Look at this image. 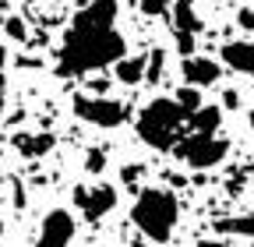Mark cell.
Returning a JSON list of instances; mask_svg holds the SVG:
<instances>
[{
  "label": "cell",
  "instance_id": "7402d4cb",
  "mask_svg": "<svg viewBox=\"0 0 254 247\" xmlns=\"http://www.w3.org/2000/svg\"><path fill=\"white\" fill-rule=\"evenodd\" d=\"M222 103H226V106H237V103H240V96H237V92H226V96H222Z\"/></svg>",
  "mask_w": 254,
  "mask_h": 247
},
{
  "label": "cell",
  "instance_id": "cb8c5ba5",
  "mask_svg": "<svg viewBox=\"0 0 254 247\" xmlns=\"http://www.w3.org/2000/svg\"><path fill=\"white\" fill-rule=\"evenodd\" d=\"M0 88H4V71H0Z\"/></svg>",
  "mask_w": 254,
  "mask_h": 247
},
{
  "label": "cell",
  "instance_id": "d6986e66",
  "mask_svg": "<svg viewBox=\"0 0 254 247\" xmlns=\"http://www.w3.org/2000/svg\"><path fill=\"white\" fill-rule=\"evenodd\" d=\"M4 28H7V36H11V39H28L25 21H21V18H7V21H4Z\"/></svg>",
  "mask_w": 254,
  "mask_h": 247
},
{
  "label": "cell",
  "instance_id": "6da1fadb",
  "mask_svg": "<svg viewBox=\"0 0 254 247\" xmlns=\"http://www.w3.org/2000/svg\"><path fill=\"white\" fill-rule=\"evenodd\" d=\"M120 0H92L81 7L57 50V74L60 78H85L110 67L117 57L127 53V43L117 28Z\"/></svg>",
  "mask_w": 254,
  "mask_h": 247
},
{
  "label": "cell",
  "instance_id": "603a6c76",
  "mask_svg": "<svg viewBox=\"0 0 254 247\" xmlns=\"http://www.w3.org/2000/svg\"><path fill=\"white\" fill-rule=\"evenodd\" d=\"M0 113H4V88H0Z\"/></svg>",
  "mask_w": 254,
  "mask_h": 247
},
{
  "label": "cell",
  "instance_id": "9c48e42d",
  "mask_svg": "<svg viewBox=\"0 0 254 247\" xmlns=\"http://www.w3.org/2000/svg\"><path fill=\"white\" fill-rule=\"evenodd\" d=\"M219 57H222V64L230 71L254 78V39H233V43H226L219 50Z\"/></svg>",
  "mask_w": 254,
  "mask_h": 247
},
{
  "label": "cell",
  "instance_id": "8992f818",
  "mask_svg": "<svg viewBox=\"0 0 254 247\" xmlns=\"http://www.w3.org/2000/svg\"><path fill=\"white\" fill-rule=\"evenodd\" d=\"M74 205L88 223H99L103 215L117 208V187L113 184H88V187H74Z\"/></svg>",
  "mask_w": 254,
  "mask_h": 247
},
{
  "label": "cell",
  "instance_id": "ffe728a7",
  "mask_svg": "<svg viewBox=\"0 0 254 247\" xmlns=\"http://www.w3.org/2000/svg\"><path fill=\"white\" fill-rule=\"evenodd\" d=\"M141 170H145V166H138V163L124 166V170H120V180L127 184V187H131V184H138V180H141Z\"/></svg>",
  "mask_w": 254,
  "mask_h": 247
},
{
  "label": "cell",
  "instance_id": "7c38bea8",
  "mask_svg": "<svg viewBox=\"0 0 254 247\" xmlns=\"http://www.w3.org/2000/svg\"><path fill=\"white\" fill-rule=\"evenodd\" d=\"M14 148L25 159H39V156H46V152L53 148V134H18Z\"/></svg>",
  "mask_w": 254,
  "mask_h": 247
},
{
  "label": "cell",
  "instance_id": "44dd1931",
  "mask_svg": "<svg viewBox=\"0 0 254 247\" xmlns=\"http://www.w3.org/2000/svg\"><path fill=\"white\" fill-rule=\"evenodd\" d=\"M237 25H240V28H254V7H244V11L237 14Z\"/></svg>",
  "mask_w": 254,
  "mask_h": 247
},
{
  "label": "cell",
  "instance_id": "5bb4252c",
  "mask_svg": "<svg viewBox=\"0 0 254 247\" xmlns=\"http://www.w3.org/2000/svg\"><path fill=\"white\" fill-rule=\"evenodd\" d=\"M215 233H233V237H254V215H230V219L212 223Z\"/></svg>",
  "mask_w": 254,
  "mask_h": 247
},
{
  "label": "cell",
  "instance_id": "52a82bcc",
  "mask_svg": "<svg viewBox=\"0 0 254 247\" xmlns=\"http://www.w3.org/2000/svg\"><path fill=\"white\" fill-rule=\"evenodd\" d=\"M74 230H78V226H74V215H71L67 208H53V212H46L36 244H39V247H67V244L74 240Z\"/></svg>",
  "mask_w": 254,
  "mask_h": 247
},
{
  "label": "cell",
  "instance_id": "2e32d148",
  "mask_svg": "<svg viewBox=\"0 0 254 247\" xmlns=\"http://www.w3.org/2000/svg\"><path fill=\"white\" fill-rule=\"evenodd\" d=\"M103 166H106V152H103V148H88L85 170H88V173H103Z\"/></svg>",
  "mask_w": 254,
  "mask_h": 247
},
{
  "label": "cell",
  "instance_id": "30bf717a",
  "mask_svg": "<svg viewBox=\"0 0 254 247\" xmlns=\"http://www.w3.org/2000/svg\"><path fill=\"white\" fill-rule=\"evenodd\" d=\"M170 18H173V32L177 36H198L201 32V18L194 11V0H173Z\"/></svg>",
  "mask_w": 254,
  "mask_h": 247
},
{
  "label": "cell",
  "instance_id": "e0dca14e",
  "mask_svg": "<svg viewBox=\"0 0 254 247\" xmlns=\"http://www.w3.org/2000/svg\"><path fill=\"white\" fill-rule=\"evenodd\" d=\"M163 74V50H152L148 53V67H145V81H155Z\"/></svg>",
  "mask_w": 254,
  "mask_h": 247
},
{
  "label": "cell",
  "instance_id": "4fadbf2b",
  "mask_svg": "<svg viewBox=\"0 0 254 247\" xmlns=\"http://www.w3.org/2000/svg\"><path fill=\"white\" fill-rule=\"evenodd\" d=\"M222 110L219 106H198L187 113V131H219Z\"/></svg>",
  "mask_w": 254,
  "mask_h": 247
},
{
  "label": "cell",
  "instance_id": "d4e9b609",
  "mask_svg": "<svg viewBox=\"0 0 254 247\" xmlns=\"http://www.w3.org/2000/svg\"><path fill=\"white\" fill-rule=\"evenodd\" d=\"M251 124H254V113H251Z\"/></svg>",
  "mask_w": 254,
  "mask_h": 247
},
{
  "label": "cell",
  "instance_id": "8fae6325",
  "mask_svg": "<svg viewBox=\"0 0 254 247\" xmlns=\"http://www.w3.org/2000/svg\"><path fill=\"white\" fill-rule=\"evenodd\" d=\"M145 67H148V53L145 57H117L113 60V74L120 85H141L145 81Z\"/></svg>",
  "mask_w": 254,
  "mask_h": 247
},
{
  "label": "cell",
  "instance_id": "ba28073f",
  "mask_svg": "<svg viewBox=\"0 0 254 247\" xmlns=\"http://www.w3.org/2000/svg\"><path fill=\"white\" fill-rule=\"evenodd\" d=\"M180 74H184V81H187V85H198V88H205V85H215V81H219L222 67L215 64L212 57H198V53H184V64H180Z\"/></svg>",
  "mask_w": 254,
  "mask_h": 247
},
{
  "label": "cell",
  "instance_id": "9a60e30c",
  "mask_svg": "<svg viewBox=\"0 0 254 247\" xmlns=\"http://www.w3.org/2000/svg\"><path fill=\"white\" fill-rule=\"evenodd\" d=\"M173 99H177V103H180V106L190 113V110H198V106H201V92H198V85H184Z\"/></svg>",
  "mask_w": 254,
  "mask_h": 247
},
{
  "label": "cell",
  "instance_id": "277c9868",
  "mask_svg": "<svg viewBox=\"0 0 254 247\" xmlns=\"http://www.w3.org/2000/svg\"><path fill=\"white\" fill-rule=\"evenodd\" d=\"M173 152H177L180 163L194 166V170H208L230 156V141L219 131H184L180 141L173 145Z\"/></svg>",
  "mask_w": 254,
  "mask_h": 247
},
{
  "label": "cell",
  "instance_id": "5b68a950",
  "mask_svg": "<svg viewBox=\"0 0 254 247\" xmlns=\"http://www.w3.org/2000/svg\"><path fill=\"white\" fill-rule=\"evenodd\" d=\"M74 113L85 120V124H95V127H120L127 120V106L117 103V99H106V96H74Z\"/></svg>",
  "mask_w": 254,
  "mask_h": 247
},
{
  "label": "cell",
  "instance_id": "ac0fdd59",
  "mask_svg": "<svg viewBox=\"0 0 254 247\" xmlns=\"http://www.w3.org/2000/svg\"><path fill=\"white\" fill-rule=\"evenodd\" d=\"M141 11L148 18H163V14H170V0H141Z\"/></svg>",
  "mask_w": 254,
  "mask_h": 247
},
{
  "label": "cell",
  "instance_id": "3957f363",
  "mask_svg": "<svg viewBox=\"0 0 254 247\" xmlns=\"http://www.w3.org/2000/svg\"><path fill=\"white\" fill-rule=\"evenodd\" d=\"M138 138L148 148L159 152H173V145L180 141V134L187 131V110L177 99H152L141 113H138Z\"/></svg>",
  "mask_w": 254,
  "mask_h": 247
},
{
  "label": "cell",
  "instance_id": "7a4b0ae2",
  "mask_svg": "<svg viewBox=\"0 0 254 247\" xmlns=\"http://www.w3.org/2000/svg\"><path fill=\"white\" fill-rule=\"evenodd\" d=\"M131 219L148 240L166 244L173 237L177 219H180V201L166 187H141L134 198V208H131Z\"/></svg>",
  "mask_w": 254,
  "mask_h": 247
}]
</instances>
